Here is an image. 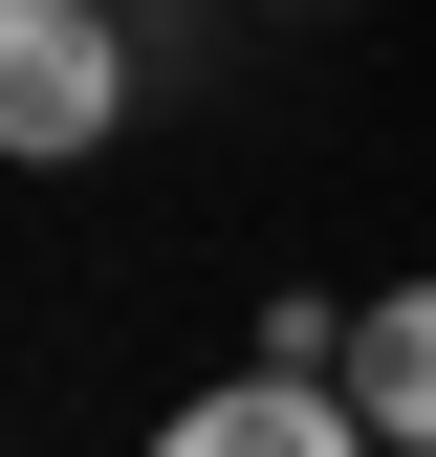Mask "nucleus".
Segmentation results:
<instances>
[{
  "mask_svg": "<svg viewBox=\"0 0 436 457\" xmlns=\"http://www.w3.org/2000/svg\"><path fill=\"white\" fill-rule=\"evenodd\" d=\"M109 131H131V22H109V0H0V153L66 175Z\"/></svg>",
  "mask_w": 436,
  "mask_h": 457,
  "instance_id": "obj_1",
  "label": "nucleus"
},
{
  "mask_svg": "<svg viewBox=\"0 0 436 457\" xmlns=\"http://www.w3.org/2000/svg\"><path fill=\"white\" fill-rule=\"evenodd\" d=\"M153 457H393L327 370H218L197 414H153Z\"/></svg>",
  "mask_w": 436,
  "mask_h": 457,
  "instance_id": "obj_2",
  "label": "nucleus"
},
{
  "mask_svg": "<svg viewBox=\"0 0 436 457\" xmlns=\"http://www.w3.org/2000/svg\"><path fill=\"white\" fill-rule=\"evenodd\" d=\"M327 392H349L393 457H436V283H371V305H349V370H327Z\"/></svg>",
  "mask_w": 436,
  "mask_h": 457,
  "instance_id": "obj_3",
  "label": "nucleus"
}]
</instances>
